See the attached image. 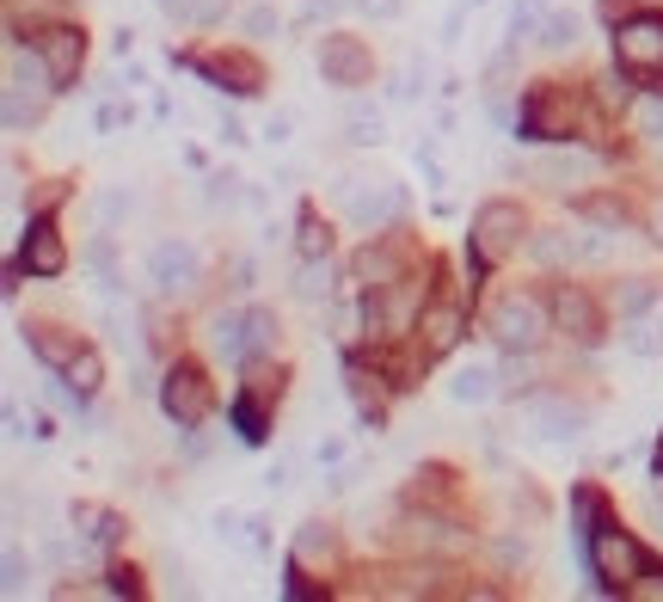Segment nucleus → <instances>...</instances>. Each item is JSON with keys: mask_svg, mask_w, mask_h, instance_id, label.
Returning <instances> with one entry per match:
<instances>
[{"mask_svg": "<svg viewBox=\"0 0 663 602\" xmlns=\"http://www.w3.org/2000/svg\"><path fill=\"white\" fill-rule=\"evenodd\" d=\"M7 584H25V554H19V547H7Z\"/></svg>", "mask_w": 663, "mask_h": 602, "instance_id": "nucleus-42", "label": "nucleus"}, {"mask_svg": "<svg viewBox=\"0 0 663 602\" xmlns=\"http://www.w3.org/2000/svg\"><path fill=\"white\" fill-rule=\"evenodd\" d=\"M369 19H400V0H356Z\"/></svg>", "mask_w": 663, "mask_h": 602, "instance_id": "nucleus-41", "label": "nucleus"}, {"mask_svg": "<svg viewBox=\"0 0 663 602\" xmlns=\"http://www.w3.org/2000/svg\"><path fill=\"white\" fill-rule=\"evenodd\" d=\"M62 375H68V387H75V394H93V387H99V356H93V351H80Z\"/></svg>", "mask_w": 663, "mask_h": 602, "instance_id": "nucleus-37", "label": "nucleus"}, {"mask_svg": "<svg viewBox=\"0 0 663 602\" xmlns=\"http://www.w3.org/2000/svg\"><path fill=\"white\" fill-rule=\"evenodd\" d=\"M124 216H129V191H99V197H93V222H99V228H117Z\"/></svg>", "mask_w": 663, "mask_h": 602, "instance_id": "nucleus-35", "label": "nucleus"}, {"mask_svg": "<svg viewBox=\"0 0 663 602\" xmlns=\"http://www.w3.org/2000/svg\"><path fill=\"white\" fill-rule=\"evenodd\" d=\"M80 56H87V44H80L75 25H56V32H44V63H49V75H56V87H68V80L80 75Z\"/></svg>", "mask_w": 663, "mask_h": 602, "instance_id": "nucleus-16", "label": "nucleus"}, {"mask_svg": "<svg viewBox=\"0 0 663 602\" xmlns=\"http://www.w3.org/2000/svg\"><path fill=\"white\" fill-rule=\"evenodd\" d=\"M160 406H167V418L179 424V431H197L203 418H209V382H203V370H191V363L167 370V382H160Z\"/></svg>", "mask_w": 663, "mask_h": 602, "instance_id": "nucleus-6", "label": "nucleus"}, {"mask_svg": "<svg viewBox=\"0 0 663 602\" xmlns=\"http://www.w3.org/2000/svg\"><path fill=\"white\" fill-rule=\"evenodd\" d=\"M209 344H216V356H228V363H247V314H216V320H209Z\"/></svg>", "mask_w": 663, "mask_h": 602, "instance_id": "nucleus-21", "label": "nucleus"}, {"mask_svg": "<svg viewBox=\"0 0 663 602\" xmlns=\"http://www.w3.org/2000/svg\"><path fill=\"white\" fill-rule=\"evenodd\" d=\"M356 283H369V289H393L400 283V252L393 247H369L356 259Z\"/></svg>", "mask_w": 663, "mask_h": 602, "instance_id": "nucleus-20", "label": "nucleus"}, {"mask_svg": "<svg viewBox=\"0 0 663 602\" xmlns=\"http://www.w3.org/2000/svg\"><path fill=\"white\" fill-rule=\"evenodd\" d=\"M197 277H203V252L191 247V240H160V247L148 252V283H155L160 295L197 289Z\"/></svg>", "mask_w": 663, "mask_h": 602, "instance_id": "nucleus-7", "label": "nucleus"}, {"mask_svg": "<svg viewBox=\"0 0 663 602\" xmlns=\"http://www.w3.org/2000/svg\"><path fill=\"white\" fill-rule=\"evenodd\" d=\"M523 209L516 203H479V216H473V259L479 264H504L510 252L523 247Z\"/></svg>", "mask_w": 663, "mask_h": 602, "instance_id": "nucleus-3", "label": "nucleus"}, {"mask_svg": "<svg viewBox=\"0 0 663 602\" xmlns=\"http://www.w3.org/2000/svg\"><path fill=\"white\" fill-rule=\"evenodd\" d=\"M584 424H590V412L571 400H528L523 406V431L540 436V443H578Z\"/></svg>", "mask_w": 663, "mask_h": 602, "instance_id": "nucleus-9", "label": "nucleus"}, {"mask_svg": "<svg viewBox=\"0 0 663 602\" xmlns=\"http://www.w3.org/2000/svg\"><path fill=\"white\" fill-rule=\"evenodd\" d=\"M172 25H216V19H228V0H167Z\"/></svg>", "mask_w": 663, "mask_h": 602, "instance_id": "nucleus-25", "label": "nucleus"}, {"mask_svg": "<svg viewBox=\"0 0 663 602\" xmlns=\"http://www.w3.org/2000/svg\"><path fill=\"white\" fill-rule=\"evenodd\" d=\"M332 13H339L332 0H308V7H301V19H308V25H320V19H332Z\"/></svg>", "mask_w": 663, "mask_h": 602, "instance_id": "nucleus-43", "label": "nucleus"}, {"mask_svg": "<svg viewBox=\"0 0 663 602\" xmlns=\"http://www.w3.org/2000/svg\"><path fill=\"white\" fill-rule=\"evenodd\" d=\"M289 124H295V117L283 111V117H271V124H264V136H271V141H289Z\"/></svg>", "mask_w": 663, "mask_h": 602, "instance_id": "nucleus-44", "label": "nucleus"}, {"mask_svg": "<svg viewBox=\"0 0 663 602\" xmlns=\"http://www.w3.org/2000/svg\"><path fill=\"white\" fill-rule=\"evenodd\" d=\"M344 141H356V148L381 141V111H375V105H351V117H344Z\"/></svg>", "mask_w": 663, "mask_h": 602, "instance_id": "nucleus-29", "label": "nucleus"}, {"mask_svg": "<svg viewBox=\"0 0 663 602\" xmlns=\"http://www.w3.org/2000/svg\"><path fill=\"white\" fill-rule=\"evenodd\" d=\"M25 271H37V277H62V271H68L62 234H56V222H49V216L32 222V240H25Z\"/></svg>", "mask_w": 663, "mask_h": 602, "instance_id": "nucleus-15", "label": "nucleus"}, {"mask_svg": "<svg viewBox=\"0 0 663 602\" xmlns=\"http://www.w3.org/2000/svg\"><path fill=\"white\" fill-rule=\"evenodd\" d=\"M651 240H663V197L651 203Z\"/></svg>", "mask_w": 663, "mask_h": 602, "instance_id": "nucleus-45", "label": "nucleus"}, {"mask_svg": "<svg viewBox=\"0 0 663 602\" xmlns=\"http://www.w3.org/2000/svg\"><path fill=\"white\" fill-rule=\"evenodd\" d=\"M540 332H547V314H540L535 295H504L492 308V339L510 344V351H535Z\"/></svg>", "mask_w": 663, "mask_h": 602, "instance_id": "nucleus-8", "label": "nucleus"}, {"mask_svg": "<svg viewBox=\"0 0 663 602\" xmlns=\"http://www.w3.org/2000/svg\"><path fill=\"white\" fill-rule=\"evenodd\" d=\"M197 68L209 80H221V87L233 80V93H259V87H264V75H259V63H252V56H203Z\"/></svg>", "mask_w": 663, "mask_h": 602, "instance_id": "nucleus-19", "label": "nucleus"}, {"mask_svg": "<svg viewBox=\"0 0 663 602\" xmlns=\"http://www.w3.org/2000/svg\"><path fill=\"white\" fill-rule=\"evenodd\" d=\"M233 418H240V436H247V443H259V436H264V406L252 400V394L233 406Z\"/></svg>", "mask_w": 663, "mask_h": 602, "instance_id": "nucleus-38", "label": "nucleus"}, {"mask_svg": "<svg viewBox=\"0 0 663 602\" xmlns=\"http://www.w3.org/2000/svg\"><path fill=\"white\" fill-rule=\"evenodd\" d=\"M461 308H455V302H436V308H424L418 314V344H424V356H448L455 351V344H461Z\"/></svg>", "mask_w": 663, "mask_h": 602, "instance_id": "nucleus-14", "label": "nucleus"}, {"mask_svg": "<svg viewBox=\"0 0 663 602\" xmlns=\"http://www.w3.org/2000/svg\"><path fill=\"white\" fill-rule=\"evenodd\" d=\"M540 25H547V0H523L516 13H510V37L523 44V37H540Z\"/></svg>", "mask_w": 663, "mask_h": 602, "instance_id": "nucleus-32", "label": "nucleus"}, {"mask_svg": "<svg viewBox=\"0 0 663 602\" xmlns=\"http://www.w3.org/2000/svg\"><path fill=\"white\" fill-rule=\"evenodd\" d=\"M75 523H87V547H117L124 541V516H111V510H75Z\"/></svg>", "mask_w": 663, "mask_h": 602, "instance_id": "nucleus-24", "label": "nucleus"}, {"mask_svg": "<svg viewBox=\"0 0 663 602\" xmlns=\"http://www.w3.org/2000/svg\"><path fill=\"white\" fill-rule=\"evenodd\" d=\"M615 56L632 75H663V19L658 13H632L615 32Z\"/></svg>", "mask_w": 663, "mask_h": 602, "instance_id": "nucleus-5", "label": "nucleus"}, {"mask_svg": "<svg viewBox=\"0 0 663 602\" xmlns=\"http://www.w3.org/2000/svg\"><path fill=\"white\" fill-rule=\"evenodd\" d=\"M87 264H93V277H99V289H117V283H124V277H117V252H111V234L105 228H99L93 234V247H87Z\"/></svg>", "mask_w": 663, "mask_h": 602, "instance_id": "nucleus-26", "label": "nucleus"}, {"mask_svg": "<svg viewBox=\"0 0 663 602\" xmlns=\"http://www.w3.org/2000/svg\"><path fill=\"white\" fill-rule=\"evenodd\" d=\"M553 326H559V332H571L578 344L596 339V308H590V295H578V289L565 283V289L553 295Z\"/></svg>", "mask_w": 663, "mask_h": 602, "instance_id": "nucleus-18", "label": "nucleus"}, {"mask_svg": "<svg viewBox=\"0 0 663 602\" xmlns=\"http://www.w3.org/2000/svg\"><path fill=\"white\" fill-rule=\"evenodd\" d=\"M240 25H247L252 37H277V32H283V19H277V7H252V13L240 19Z\"/></svg>", "mask_w": 663, "mask_h": 602, "instance_id": "nucleus-39", "label": "nucleus"}, {"mask_svg": "<svg viewBox=\"0 0 663 602\" xmlns=\"http://www.w3.org/2000/svg\"><path fill=\"white\" fill-rule=\"evenodd\" d=\"M528 179L547 191H571V185H590L596 179V155H584V148H547V155L528 160Z\"/></svg>", "mask_w": 663, "mask_h": 602, "instance_id": "nucleus-11", "label": "nucleus"}, {"mask_svg": "<svg viewBox=\"0 0 663 602\" xmlns=\"http://www.w3.org/2000/svg\"><path fill=\"white\" fill-rule=\"evenodd\" d=\"M332 203H339L356 228H381V222H393L405 209V191L387 185V179H339V185H332Z\"/></svg>", "mask_w": 663, "mask_h": 602, "instance_id": "nucleus-2", "label": "nucleus"}, {"mask_svg": "<svg viewBox=\"0 0 663 602\" xmlns=\"http://www.w3.org/2000/svg\"><path fill=\"white\" fill-rule=\"evenodd\" d=\"M320 75H325V87H363V80L375 75V63H369V49L356 44V37H325L320 44Z\"/></svg>", "mask_w": 663, "mask_h": 602, "instance_id": "nucleus-13", "label": "nucleus"}, {"mask_svg": "<svg viewBox=\"0 0 663 602\" xmlns=\"http://www.w3.org/2000/svg\"><path fill=\"white\" fill-rule=\"evenodd\" d=\"M49 93H56V75H49L44 56L7 49V129H32L44 117Z\"/></svg>", "mask_w": 663, "mask_h": 602, "instance_id": "nucleus-1", "label": "nucleus"}, {"mask_svg": "<svg viewBox=\"0 0 663 602\" xmlns=\"http://www.w3.org/2000/svg\"><path fill=\"white\" fill-rule=\"evenodd\" d=\"M620 344H627V351L632 356H658L663 351V320H658V314H632V320L627 326H620Z\"/></svg>", "mask_w": 663, "mask_h": 602, "instance_id": "nucleus-23", "label": "nucleus"}, {"mask_svg": "<svg viewBox=\"0 0 663 602\" xmlns=\"http://www.w3.org/2000/svg\"><path fill=\"white\" fill-rule=\"evenodd\" d=\"M571 124H578V105H571V93H559V87H535V93L523 99V136H571Z\"/></svg>", "mask_w": 663, "mask_h": 602, "instance_id": "nucleus-10", "label": "nucleus"}, {"mask_svg": "<svg viewBox=\"0 0 663 602\" xmlns=\"http://www.w3.org/2000/svg\"><path fill=\"white\" fill-rule=\"evenodd\" d=\"M301 252H308V259H320V252H325V234H320V222H301Z\"/></svg>", "mask_w": 663, "mask_h": 602, "instance_id": "nucleus-40", "label": "nucleus"}, {"mask_svg": "<svg viewBox=\"0 0 663 602\" xmlns=\"http://www.w3.org/2000/svg\"><path fill=\"white\" fill-rule=\"evenodd\" d=\"M578 32H584V25H578V13H547V25H540L535 44L540 49H578Z\"/></svg>", "mask_w": 663, "mask_h": 602, "instance_id": "nucleus-27", "label": "nucleus"}, {"mask_svg": "<svg viewBox=\"0 0 663 602\" xmlns=\"http://www.w3.org/2000/svg\"><path fill=\"white\" fill-rule=\"evenodd\" d=\"M448 400H455V406L498 400V370H492V363H461V370L448 375Z\"/></svg>", "mask_w": 663, "mask_h": 602, "instance_id": "nucleus-17", "label": "nucleus"}, {"mask_svg": "<svg viewBox=\"0 0 663 602\" xmlns=\"http://www.w3.org/2000/svg\"><path fill=\"white\" fill-rule=\"evenodd\" d=\"M405 541H412V547H455V529H443V523H431V516H412V523H405Z\"/></svg>", "mask_w": 663, "mask_h": 602, "instance_id": "nucleus-30", "label": "nucleus"}, {"mask_svg": "<svg viewBox=\"0 0 663 602\" xmlns=\"http://www.w3.org/2000/svg\"><path fill=\"white\" fill-rule=\"evenodd\" d=\"M590 566H596V578L608 590H632L639 578H645V554H639V541L620 535V529H596V535H590Z\"/></svg>", "mask_w": 663, "mask_h": 602, "instance_id": "nucleus-4", "label": "nucleus"}, {"mask_svg": "<svg viewBox=\"0 0 663 602\" xmlns=\"http://www.w3.org/2000/svg\"><path fill=\"white\" fill-rule=\"evenodd\" d=\"M32 351L44 356L49 370H68V363L80 356V339H68L62 326H32Z\"/></svg>", "mask_w": 663, "mask_h": 602, "instance_id": "nucleus-22", "label": "nucleus"}, {"mask_svg": "<svg viewBox=\"0 0 663 602\" xmlns=\"http://www.w3.org/2000/svg\"><path fill=\"white\" fill-rule=\"evenodd\" d=\"M264 351H277V314L247 308V356H264Z\"/></svg>", "mask_w": 663, "mask_h": 602, "instance_id": "nucleus-28", "label": "nucleus"}, {"mask_svg": "<svg viewBox=\"0 0 663 602\" xmlns=\"http://www.w3.org/2000/svg\"><path fill=\"white\" fill-rule=\"evenodd\" d=\"M632 129L663 148V99H639V105H632Z\"/></svg>", "mask_w": 663, "mask_h": 602, "instance_id": "nucleus-33", "label": "nucleus"}, {"mask_svg": "<svg viewBox=\"0 0 663 602\" xmlns=\"http://www.w3.org/2000/svg\"><path fill=\"white\" fill-rule=\"evenodd\" d=\"M295 554H301V559H325V554H332V529H325V523H301Z\"/></svg>", "mask_w": 663, "mask_h": 602, "instance_id": "nucleus-36", "label": "nucleus"}, {"mask_svg": "<svg viewBox=\"0 0 663 602\" xmlns=\"http://www.w3.org/2000/svg\"><path fill=\"white\" fill-rule=\"evenodd\" d=\"M608 240H596V234L584 228H559V234H540L535 240V259L540 264H608Z\"/></svg>", "mask_w": 663, "mask_h": 602, "instance_id": "nucleus-12", "label": "nucleus"}, {"mask_svg": "<svg viewBox=\"0 0 663 602\" xmlns=\"http://www.w3.org/2000/svg\"><path fill=\"white\" fill-rule=\"evenodd\" d=\"M651 302H658V289H651L645 277H627V283H615V308H620V314H645Z\"/></svg>", "mask_w": 663, "mask_h": 602, "instance_id": "nucleus-31", "label": "nucleus"}, {"mask_svg": "<svg viewBox=\"0 0 663 602\" xmlns=\"http://www.w3.org/2000/svg\"><path fill=\"white\" fill-rule=\"evenodd\" d=\"M295 295H301V302H320V295H332V271H325L320 259L301 264V277H295Z\"/></svg>", "mask_w": 663, "mask_h": 602, "instance_id": "nucleus-34", "label": "nucleus"}, {"mask_svg": "<svg viewBox=\"0 0 663 602\" xmlns=\"http://www.w3.org/2000/svg\"><path fill=\"white\" fill-rule=\"evenodd\" d=\"M658 474H663V443H658Z\"/></svg>", "mask_w": 663, "mask_h": 602, "instance_id": "nucleus-46", "label": "nucleus"}]
</instances>
